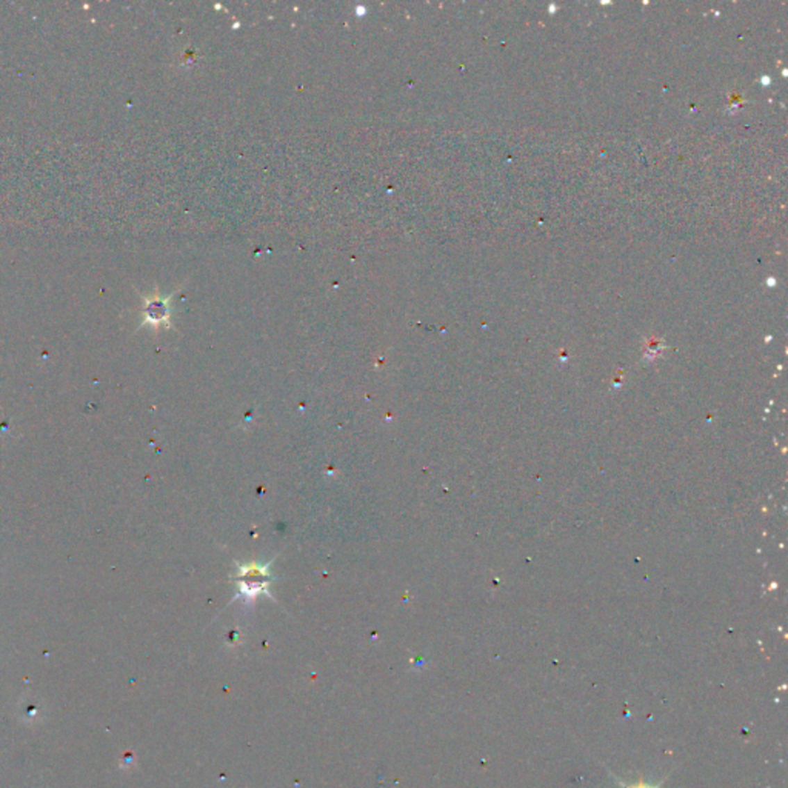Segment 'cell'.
Returning a JSON list of instances; mask_svg holds the SVG:
<instances>
[{
    "label": "cell",
    "mask_w": 788,
    "mask_h": 788,
    "mask_svg": "<svg viewBox=\"0 0 788 788\" xmlns=\"http://www.w3.org/2000/svg\"><path fill=\"white\" fill-rule=\"evenodd\" d=\"M271 564H273V561H270L268 564L236 562L238 573H236L234 584L238 586V598L242 596L248 602H252L261 594H267L268 598H271L270 584L274 580V576L270 571Z\"/></svg>",
    "instance_id": "cell-1"
},
{
    "label": "cell",
    "mask_w": 788,
    "mask_h": 788,
    "mask_svg": "<svg viewBox=\"0 0 788 788\" xmlns=\"http://www.w3.org/2000/svg\"><path fill=\"white\" fill-rule=\"evenodd\" d=\"M636 788H651V787H636Z\"/></svg>",
    "instance_id": "cell-3"
},
{
    "label": "cell",
    "mask_w": 788,
    "mask_h": 788,
    "mask_svg": "<svg viewBox=\"0 0 788 788\" xmlns=\"http://www.w3.org/2000/svg\"><path fill=\"white\" fill-rule=\"evenodd\" d=\"M173 295L162 296L159 290L154 288L151 295H142V324L140 327H171V306L170 300Z\"/></svg>",
    "instance_id": "cell-2"
}]
</instances>
